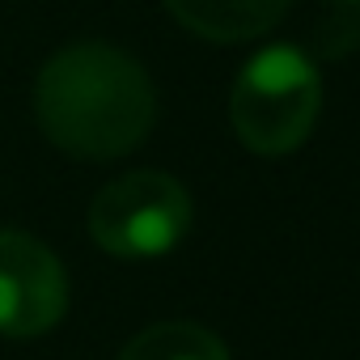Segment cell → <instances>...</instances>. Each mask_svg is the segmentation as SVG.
I'll use <instances>...</instances> for the list:
<instances>
[{
    "label": "cell",
    "instance_id": "6da1fadb",
    "mask_svg": "<svg viewBox=\"0 0 360 360\" xmlns=\"http://www.w3.org/2000/svg\"><path fill=\"white\" fill-rule=\"evenodd\" d=\"M43 136L81 161H115L144 144L157 119V94L140 60L110 43H72L56 51L34 85Z\"/></svg>",
    "mask_w": 360,
    "mask_h": 360
},
{
    "label": "cell",
    "instance_id": "7a4b0ae2",
    "mask_svg": "<svg viewBox=\"0 0 360 360\" xmlns=\"http://www.w3.org/2000/svg\"><path fill=\"white\" fill-rule=\"evenodd\" d=\"M322 81L314 60L301 47L276 43L263 47L233 81L229 123L250 153L280 157L305 144L318 123Z\"/></svg>",
    "mask_w": 360,
    "mask_h": 360
},
{
    "label": "cell",
    "instance_id": "3957f363",
    "mask_svg": "<svg viewBox=\"0 0 360 360\" xmlns=\"http://www.w3.org/2000/svg\"><path fill=\"white\" fill-rule=\"evenodd\" d=\"M191 229V195L161 169H136L106 183L89 204V238L119 259H157Z\"/></svg>",
    "mask_w": 360,
    "mask_h": 360
},
{
    "label": "cell",
    "instance_id": "277c9868",
    "mask_svg": "<svg viewBox=\"0 0 360 360\" xmlns=\"http://www.w3.org/2000/svg\"><path fill=\"white\" fill-rule=\"evenodd\" d=\"M68 309L64 263L30 233L0 229V335L34 339Z\"/></svg>",
    "mask_w": 360,
    "mask_h": 360
},
{
    "label": "cell",
    "instance_id": "5b68a950",
    "mask_svg": "<svg viewBox=\"0 0 360 360\" xmlns=\"http://www.w3.org/2000/svg\"><path fill=\"white\" fill-rule=\"evenodd\" d=\"M165 9L208 43H246L288 13V0H165Z\"/></svg>",
    "mask_w": 360,
    "mask_h": 360
},
{
    "label": "cell",
    "instance_id": "8992f818",
    "mask_svg": "<svg viewBox=\"0 0 360 360\" xmlns=\"http://www.w3.org/2000/svg\"><path fill=\"white\" fill-rule=\"evenodd\" d=\"M119 360H229V347L200 322H157L127 339Z\"/></svg>",
    "mask_w": 360,
    "mask_h": 360
},
{
    "label": "cell",
    "instance_id": "52a82bcc",
    "mask_svg": "<svg viewBox=\"0 0 360 360\" xmlns=\"http://www.w3.org/2000/svg\"><path fill=\"white\" fill-rule=\"evenodd\" d=\"M335 5H343V9H360V0H335Z\"/></svg>",
    "mask_w": 360,
    "mask_h": 360
}]
</instances>
